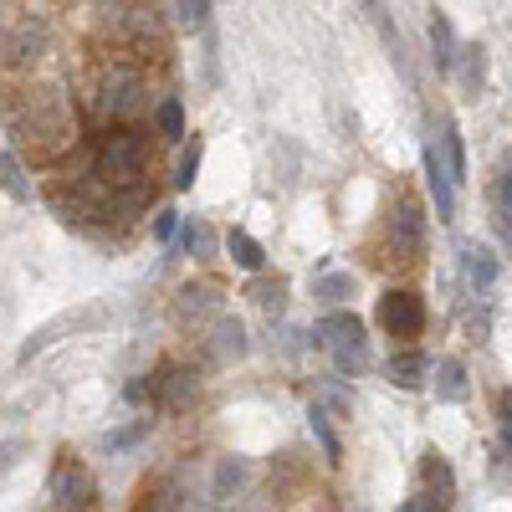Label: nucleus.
I'll return each mask as SVG.
<instances>
[{
  "mask_svg": "<svg viewBox=\"0 0 512 512\" xmlns=\"http://www.w3.org/2000/svg\"><path fill=\"white\" fill-rule=\"evenodd\" d=\"M98 175H103V185H113V195L118 190L134 195L144 185V175H149V139L139 134V128H118V134H108L103 149H98Z\"/></svg>",
  "mask_w": 512,
  "mask_h": 512,
  "instance_id": "1",
  "label": "nucleus"
},
{
  "mask_svg": "<svg viewBox=\"0 0 512 512\" xmlns=\"http://www.w3.org/2000/svg\"><path fill=\"white\" fill-rule=\"evenodd\" d=\"M318 344L333 354V369L338 374H364L369 369V338H364V323L359 313H344V308H333L318 318Z\"/></svg>",
  "mask_w": 512,
  "mask_h": 512,
  "instance_id": "2",
  "label": "nucleus"
},
{
  "mask_svg": "<svg viewBox=\"0 0 512 512\" xmlns=\"http://www.w3.org/2000/svg\"><path fill=\"white\" fill-rule=\"evenodd\" d=\"M379 328L395 338V344L415 349V338L425 333V297L420 292H384L379 297Z\"/></svg>",
  "mask_w": 512,
  "mask_h": 512,
  "instance_id": "3",
  "label": "nucleus"
},
{
  "mask_svg": "<svg viewBox=\"0 0 512 512\" xmlns=\"http://www.w3.org/2000/svg\"><path fill=\"white\" fill-rule=\"evenodd\" d=\"M98 103H103V113H108L113 123H128V118H139V113L149 108V88H144V77H139L134 67H113V72L103 77Z\"/></svg>",
  "mask_w": 512,
  "mask_h": 512,
  "instance_id": "4",
  "label": "nucleus"
},
{
  "mask_svg": "<svg viewBox=\"0 0 512 512\" xmlns=\"http://www.w3.org/2000/svg\"><path fill=\"white\" fill-rule=\"evenodd\" d=\"M52 497H57V507H93V497H98L93 472L77 456H62L52 472Z\"/></svg>",
  "mask_w": 512,
  "mask_h": 512,
  "instance_id": "5",
  "label": "nucleus"
},
{
  "mask_svg": "<svg viewBox=\"0 0 512 512\" xmlns=\"http://www.w3.org/2000/svg\"><path fill=\"white\" fill-rule=\"evenodd\" d=\"M415 497L425 502V512H446V507H451L456 477H451V461H446V456L425 451V461H420V492H415Z\"/></svg>",
  "mask_w": 512,
  "mask_h": 512,
  "instance_id": "6",
  "label": "nucleus"
},
{
  "mask_svg": "<svg viewBox=\"0 0 512 512\" xmlns=\"http://www.w3.org/2000/svg\"><path fill=\"white\" fill-rule=\"evenodd\" d=\"M195 390H200L195 369H159V374L149 379V395H154L159 410H180V405H190Z\"/></svg>",
  "mask_w": 512,
  "mask_h": 512,
  "instance_id": "7",
  "label": "nucleus"
},
{
  "mask_svg": "<svg viewBox=\"0 0 512 512\" xmlns=\"http://www.w3.org/2000/svg\"><path fill=\"white\" fill-rule=\"evenodd\" d=\"M461 272H466V287H472V292H492L497 277H502V256L466 241V246H461Z\"/></svg>",
  "mask_w": 512,
  "mask_h": 512,
  "instance_id": "8",
  "label": "nucleus"
},
{
  "mask_svg": "<svg viewBox=\"0 0 512 512\" xmlns=\"http://www.w3.org/2000/svg\"><path fill=\"white\" fill-rule=\"evenodd\" d=\"M425 185H431V200H436V210H441V221H451V216H456V185H451V175H446L436 144H425Z\"/></svg>",
  "mask_w": 512,
  "mask_h": 512,
  "instance_id": "9",
  "label": "nucleus"
},
{
  "mask_svg": "<svg viewBox=\"0 0 512 512\" xmlns=\"http://www.w3.org/2000/svg\"><path fill=\"white\" fill-rule=\"evenodd\" d=\"M456 82H461V93L466 98H477L482 93V82H487V52L477 47V41H472V47H456Z\"/></svg>",
  "mask_w": 512,
  "mask_h": 512,
  "instance_id": "10",
  "label": "nucleus"
},
{
  "mask_svg": "<svg viewBox=\"0 0 512 512\" xmlns=\"http://www.w3.org/2000/svg\"><path fill=\"white\" fill-rule=\"evenodd\" d=\"M395 246H400V256H410V262L425 251V221H420V210L410 200L395 210Z\"/></svg>",
  "mask_w": 512,
  "mask_h": 512,
  "instance_id": "11",
  "label": "nucleus"
},
{
  "mask_svg": "<svg viewBox=\"0 0 512 512\" xmlns=\"http://www.w3.org/2000/svg\"><path fill=\"white\" fill-rule=\"evenodd\" d=\"M431 374H436V395H441L446 405H461L466 395H472V384H466V364H461V359H441V364H431Z\"/></svg>",
  "mask_w": 512,
  "mask_h": 512,
  "instance_id": "12",
  "label": "nucleus"
},
{
  "mask_svg": "<svg viewBox=\"0 0 512 512\" xmlns=\"http://www.w3.org/2000/svg\"><path fill=\"white\" fill-rule=\"evenodd\" d=\"M425 374H431V359H425L420 349H395V359H390V379L400 384V390H420Z\"/></svg>",
  "mask_w": 512,
  "mask_h": 512,
  "instance_id": "13",
  "label": "nucleus"
},
{
  "mask_svg": "<svg viewBox=\"0 0 512 512\" xmlns=\"http://www.w3.org/2000/svg\"><path fill=\"white\" fill-rule=\"evenodd\" d=\"M41 41H47V31L41 26H31V21H21L0 47H6V62H31V57H41Z\"/></svg>",
  "mask_w": 512,
  "mask_h": 512,
  "instance_id": "14",
  "label": "nucleus"
},
{
  "mask_svg": "<svg viewBox=\"0 0 512 512\" xmlns=\"http://www.w3.org/2000/svg\"><path fill=\"white\" fill-rule=\"evenodd\" d=\"M441 164H446V175H451V185L461 190L466 185V149H461V134H456V123H441Z\"/></svg>",
  "mask_w": 512,
  "mask_h": 512,
  "instance_id": "15",
  "label": "nucleus"
},
{
  "mask_svg": "<svg viewBox=\"0 0 512 512\" xmlns=\"http://www.w3.org/2000/svg\"><path fill=\"white\" fill-rule=\"evenodd\" d=\"M226 251H231V262H236L241 272H262V267H267V251H262V241L246 236V231H231V236H226Z\"/></svg>",
  "mask_w": 512,
  "mask_h": 512,
  "instance_id": "16",
  "label": "nucleus"
},
{
  "mask_svg": "<svg viewBox=\"0 0 512 512\" xmlns=\"http://www.w3.org/2000/svg\"><path fill=\"white\" fill-rule=\"evenodd\" d=\"M154 128H159L164 144H180V139H185V103H180V98H164V103L154 108Z\"/></svg>",
  "mask_w": 512,
  "mask_h": 512,
  "instance_id": "17",
  "label": "nucleus"
},
{
  "mask_svg": "<svg viewBox=\"0 0 512 512\" xmlns=\"http://www.w3.org/2000/svg\"><path fill=\"white\" fill-rule=\"evenodd\" d=\"M431 47H436V67L451 72V67H456V31H451V21H446L441 11L431 16Z\"/></svg>",
  "mask_w": 512,
  "mask_h": 512,
  "instance_id": "18",
  "label": "nucleus"
},
{
  "mask_svg": "<svg viewBox=\"0 0 512 512\" xmlns=\"http://www.w3.org/2000/svg\"><path fill=\"white\" fill-rule=\"evenodd\" d=\"M246 482H251V466H246V461H236V456H226V461L216 466V497H221V502H226L231 492H241Z\"/></svg>",
  "mask_w": 512,
  "mask_h": 512,
  "instance_id": "19",
  "label": "nucleus"
},
{
  "mask_svg": "<svg viewBox=\"0 0 512 512\" xmlns=\"http://www.w3.org/2000/svg\"><path fill=\"white\" fill-rule=\"evenodd\" d=\"M149 436H154V420H134V425H118V431H108L103 446H108V451H134V446L149 441Z\"/></svg>",
  "mask_w": 512,
  "mask_h": 512,
  "instance_id": "20",
  "label": "nucleus"
},
{
  "mask_svg": "<svg viewBox=\"0 0 512 512\" xmlns=\"http://www.w3.org/2000/svg\"><path fill=\"white\" fill-rule=\"evenodd\" d=\"M492 210H497V231H502V241L512 246V169L497 180V190H492Z\"/></svg>",
  "mask_w": 512,
  "mask_h": 512,
  "instance_id": "21",
  "label": "nucleus"
},
{
  "mask_svg": "<svg viewBox=\"0 0 512 512\" xmlns=\"http://www.w3.org/2000/svg\"><path fill=\"white\" fill-rule=\"evenodd\" d=\"M169 11H175V26L180 31H205L216 6H210V0H180V6H169Z\"/></svg>",
  "mask_w": 512,
  "mask_h": 512,
  "instance_id": "22",
  "label": "nucleus"
},
{
  "mask_svg": "<svg viewBox=\"0 0 512 512\" xmlns=\"http://www.w3.org/2000/svg\"><path fill=\"white\" fill-rule=\"evenodd\" d=\"M313 292L323 303H344V297H354V277L349 272H323V277H313Z\"/></svg>",
  "mask_w": 512,
  "mask_h": 512,
  "instance_id": "23",
  "label": "nucleus"
},
{
  "mask_svg": "<svg viewBox=\"0 0 512 512\" xmlns=\"http://www.w3.org/2000/svg\"><path fill=\"white\" fill-rule=\"evenodd\" d=\"M216 349H221V359H231V354L241 359V354H246V328H241L236 318H221V323H216Z\"/></svg>",
  "mask_w": 512,
  "mask_h": 512,
  "instance_id": "24",
  "label": "nucleus"
},
{
  "mask_svg": "<svg viewBox=\"0 0 512 512\" xmlns=\"http://www.w3.org/2000/svg\"><path fill=\"white\" fill-rule=\"evenodd\" d=\"M308 420H313V436L323 441L328 461H338V456H344V446H338V436H333V425H328V410H323V405H313V410H308Z\"/></svg>",
  "mask_w": 512,
  "mask_h": 512,
  "instance_id": "25",
  "label": "nucleus"
},
{
  "mask_svg": "<svg viewBox=\"0 0 512 512\" xmlns=\"http://www.w3.org/2000/svg\"><path fill=\"white\" fill-rule=\"evenodd\" d=\"M256 303L277 318V313L287 308V282H282V277H277V282H256Z\"/></svg>",
  "mask_w": 512,
  "mask_h": 512,
  "instance_id": "26",
  "label": "nucleus"
},
{
  "mask_svg": "<svg viewBox=\"0 0 512 512\" xmlns=\"http://www.w3.org/2000/svg\"><path fill=\"white\" fill-rule=\"evenodd\" d=\"M185 246L195 256H210V251H216V231H210L205 221H185Z\"/></svg>",
  "mask_w": 512,
  "mask_h": 512,
  "instance_id": "27",
  "label": "nucleus"
},
{
  "mask_svg": "<svg viewBox=\"0 0 512 512\" xmlns=\"http://www.w3.org/2000/svg\"><path fill=\"white\" fill-rule=\"evenodd\" d=\"M0 185H6L16 200H26V180H21V159L16 154H0Z\"/></svg>",
  "mask_w": 512,
  "mask_h": 512,
  "instance_id": "28",
  "label": "nucleus"
},
{
  "mask_svg": "<svg viewBox=\"0 0 512 512\" xmlns=\"http://www.w3.org/2000/svg\"><path fill=\"white\" fill-rule=\"evenodd\" d=\"M200 154H205V144L195 139L185 154H180V175H175V190H190L195 185V169H200Z\"/></svg>",
  "mask_w": 512,
  "mask_h": 512,
  "instance_id": "29",
  "label": "nucleus"
},
{
  "mask_svg": "<svg viewBox=\"0 0 512 512\" xmlns=\"http://www.w3.org/2000/svg\"><path fill=\"white\" fill-rule=\"evenodd\" d=\"M497 425H502V456H512V390H497Z\"/></svg>",
  "mask_w": 512,
  "mask_h": 512,
  "instance_id": "30",
  "label": "nucleus"
},
{
  "mask_svg": "<svg viewBox=\"0 0 512 512\" xmlns=\"http://www.w3.org/2000/svg\"><path fill=\"white\" fill-rule=\"evenodd\" d=\"M175 231H180V210H159V216H154V236L175 241Z\"/></svg>",
  "mask_w": 512,
  "mask_h": 512,
  "instance_id": "31",
  "label": "nucleus"
},
{
  "mask_svg": "<svg viewBox=\"0 0 512 512\" xmlns=\"http://www.w3.org/2000/svg\"><path fill=\"white\" fill-rule=\"evenodd\" d=\"M26 451V441L21 436H11V441H0V477H6L11 472V466H16V456Z\"/></svg>",
  "mask_w": 512,
  "mask_h": 512,
  "instance_id": "32",
  "label": "nucleus"
}]
</instances>
